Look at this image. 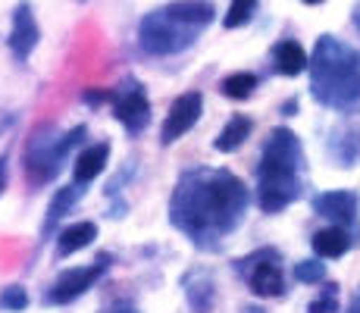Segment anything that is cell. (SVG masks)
I'll list each match as a JSON object with an SVG mask.
<instances>
[{
	"mask_svg": "<svg viewBox=\"0 0 360 313\" xmlns=\"http://www.w3.org/2000/svg\"><path fill=\"white\" fill-rule=\"evenodd\" d=\"M338 310V298H335V285H326V295L316 298L307 307V313H335Z\"/></svg>",
	"mask_w": 360,
	"mask_h": 313,
	"instance_id": "cell-24",
	"label": "cell"
},
{
	"mask_svg": "<svg viewBox=\"0 0 360 313\" xmlns=\"http://www.w3.org/2000/svg\"><path fill=\"white\" fill-rule=\"evenodd\" d=\"M116 313H138L135 307H129V304H122V307H116Z\"/></svg>",
	"mask_w": 360,
	"mask_h": 313,
	"instance_id": "cell-27",
	"label": "cell"
},
{
	"mask_svg": "<svg viewBox=\"0 0 360 313\" xmlns=\"http://www.w3.org/2000/svg\"><path fill=\"white\" fill-rule=\"evenodd\" d=\"M314 210L320 217H326L332 222H342V226H354L357 219V198L354 191H323L314 198Z\"/></svg>",
	"mask_w": 360,
	"mask_h": 313,
	"instance_id": "cell-11",
	"label": "cell"
},
{
	"mask_svg": "<svg viewBox=\"0 0 360 313\" xmlns=\"http://www.w3.org/2000/svg\"><path fill=\"white\" fill-rule=\"evenodd\" d=\"M176 23L182 25H191V29H204L217 19V10H213L210 0H172V4L163 6Z\"/></svg>",
	"mask_w": 360,
	"mask_h": 313,
	"instance_id": "cell-12",
	"label": "cell"
},
{
	"mask_svg": "<svg viewBox=\"0 0 360 313\" xmlns=\"http://www.w3.org/2000/svg\"><path fill=\"white\" fill-rule=\"evenodd\" d=\"M310 245L320 257H326V260H335V257L348 254L351 248V235L345 232L342 226H329V229H320V232L310 238Z\"/></svg>",
	"mask_w": 360,
	"mask_h": 313,
	"instance_id": "cell-17",
	"label": "cell"
},
{
	"mask_svg": "<svg viewBox=\"0 0 360 313\" xmlns=\"http://www.w3.org/2000/svg\"><path fill=\"white\" fill-rule=\"evenodd\" d=\"M251 129H254V122L248 120V116H232L229 122H226V129L219 132V138L213 141V148L219 151V154H232V151H238L241 144L248 141V135H251Z\"/></svg>",
	"mask_w": 360,
	"mask_h": 313,
	"instance_id": "cell-18",
	"label": "cell"
},
{
	"mask_svg": "<svg viewBox=\"0 0 360 313\" xmlns=\"http://www.w3.org/2000/svg\"><path fill=\"white\" fill-rule=\"evenodd\" d=\"M88 135L85 125H75V129L63 132L57 138H41L34 135L25 148V176H29L32 185H44V182H53L57 172L63 170L66 157L72 148H79L82 138Z\"/></svg>",
	"mask_w": 360,
	"mask_h": 313,
	"instance_id": "cell-4",
	"label": "cell"
},
{
	"mask_svg": "<svg viewBox=\"0 0 360 313\" xmlns=\"http://www.w3.org/2000/svg\"><path fill=\"white\" fill-rule=\"evenodd\" d=\"M304 4H323V0H304Z\"/></svg>",
	"mask_w": 360,
	"mask_h": 313,
	"instance_id": "cell-30",
	"label": "cell"
},
{
	"mask_svg": "<svg viewBox=\"0 0 360 313\" xmlns=\"http://www.w3.org/2000/svg\"><path fill=\"white\" fill-rule=\"evenodd\" d=\"M41 29H38V19L32 13V4H19L13 10V32H10V51L19 63H25L32 57V51L38 47Z\"/></svg>",
	"mask_w": 360,
	"mask_h": 313,
	"instance_id": "cell-8",
	"label": "cell"
},
{
	"mask_svg": "<svg viewBox=\"0 0 360 313\" xmlns=\"http://www.w3.org/2000/svg\"><path fill=\"white\" fill-rule=\"evenodd\" d=\"M254 88H257V75L254 72H232L219 82V91H223L226 97H232V101H245V97H251Z\"/></svg>",
	"mask_w": 360,
	"mask_h": 313,
	"instance_id": "cell-20",
	"label": "cell"
},
{
	"mask_svg": "<svg viewBox=\"0 0 360 313\" xmlns=\"http://www.w3.org/2000/svg\"><path fill=\"white\" fill-rule=\"evenodd\" d=\"M185 295H188V304L195 313H210L213 301H217V291H213V282L207 273H195V282H188Z\"/></svg>",
	"mask_w": 360,
	"mask_h": 313,
	"instance_id": "cell-19",
	"label": "cell"
},
{
	"mask_svg": "<svg viewBox=\"0 0 360 313\" xmlns=\"http://www.w3.org/2000/svg\"><path fill=\"white\" fill-rule=\"evenodd\" d=\"M113 116L126 125L129 135L144 132V125L150 122V101H148V94H144V88L141 85L126 88V91L120 94V101H116Z\"/></svg>",
	"mask_w": 360,
	"mask_h": 313,
	"instance_id": "cell-9",
	"label": "cell"
},
{
	"mask_svg": "<svg viewBox=\"0 0 360 313\" xmlns=\"http://www.w3.org/2000/svg\"><path fill=\"white\" fill-rule=\"evenodd\" d=\"M273 63H276V69H279L282 75H301L304 69L310 66V57L304 53V47L297 44V41L285 38V41H279V44L273 47Z\"/></svg>",
	"mask_w": 360,
	"mask_h": 313,
	"instance_id": "cell-14",
	"label": "cell"
},
{
	"mask_svg": "<svg viewBox=\"0 0 360 313\" xmlns=\"http://www.w3.org/2000/svg\"><path fill=\"white\" fill-rule=\"evenodd\" d=\"M310 94L323 107L351 110L360 107V53L345 41L323 34L316 38L314 57H310Z\"/></svg>",
	"mask_w": 360,
	"mask_h": 313,
	"instance_id": "cell-2",
	"label": "cell"
},
{
	"mask_svg": "<svg viewBox=\"0 0 360 313\" xmlns=\"http://www.w3.org/2000/svg\"><path fill=\"white\" fill-rule=\"evenodd\" d=\"M254 13H257V0H232L229 13L223 16V25L226 29H241L254 19Z\"/></svg>",
	"mask_w": 360,
	"mask_h": 313,
	"instance_id": "cell-21",
	"label": "cell"
},
{
	"mask_svg": "<svg viewBox=\"0 0 360 313\" xmlns=\"http://www.w3.org/2000/svg\"><path fill=\"white\" fill-rule=\"evenodd\" d=\"M304 151L292 129H273L257 163V204L263 213H279L301 198Z\"/></svg>",
	"mask_w": 360,
	"mask_h": 313,
	"instance_id": "cell-3",
	"label": "cell"
},
{
	"mask_svg": "<svg viewBox=\"0 0 360 313\" xmlns=\"http://www.w3.org/2000/svg\"><path fill=\"white\" fill-rule=\"evenodd\" d=\"M200 110H204V97L200 91H185L172 101L169 113L163 120L160 129V144H176L179 138L185 135L188 129H195V122L200 120Z\"/></svg>",
	"mask_w": 360,
	"mask_h": 313,
	"instance_id": "cell-7",
	"label": "cell"
},
{
	"mask_svg": "<svg viewBox=\"0 0 360 313\" xmlns=\"http://www.w3.org/2000/svg\"><path fill=\"white\" fill-rule=\"evenodd\" d=\"M0 307L10 310V313H19L29 307V291L22 288V285H10V288L0 291Z\"/></svg>",
	"mask_w": 360,
	"mask_h": 313,
	"instance_id": "cell-23",
	"label": "cell"
},
{
	"mask_svg": "<svg viewBox=\"0 0 360 313\" xmlns=\"http://www.w3.org/2000/svg\"><path fill=\"white\" fill-rule=\"evenodd\" d=\"M295 279L304 282V285L323 282V279H326V263H320V260H301L295 267Z\"/></svg>",
	"mask_w": 360,
	"mask_h": 313,
	"instance_id": "cell-22",
	"label": "cell"
},
{
	"mask_svg": "<svg viewBox=\"0 0 360 313\" xmlns=\"http://www.w3.org/2000/svg\"><path fill=\"white\" fill-rule=\"evenodd\" d=\"M348 313H360V291L354 295V301H351V307H348Z\"/></svg>",
	"mask_w": 360,
	"mask_h": 313,
	"instance_id": "cell-26",
	"label": "cell"
},
{
	"mask_svg": "<svg viewBox=\"0 0 360 313\" xmlns=\"http://www.w3.org/2000/svg\"><path fill=\"white\" fill-rule=\"evenodd\" d=\"M82 194H85V188H82L79 182H72V185H66V188H57V194L51 198V207H47V219H44V229H41V235H51L53 226H57V222L63 219L69 210H72L75 200H79Z\"/></svg>",
	"mask_w": 360,
	"mask_h": 313,
	"instance_id": "cell-15",
	"label": "cell"
},
{
	"mask_svg": "<svg viewBox=\"0 0 360 313\" xmlns=\"http://www.w3.org/2000/svg\"><path fill=\"white\" fill-rule=\"evenodd\" d=\"M198 32L200 29L176 23L166 10H154L138 25V44H141V51L150 53V57H172V53L188 51L198 41Z\"/></svg>",
	"mask_w": 360,
	"mask_h": 313,
	"instance_id": "cell-5",
	"label": "cell"
},
{
	"mask_svg": "<svg viewBox=\"0 0 360 313\" xmlns=\"http://www.w3.org/2000/svg\"><path fill=\"white\" fill-rule=\"evenodd\" d=\"M241 313H263L260 307H248V310H241Z\"/></svg>",
	"mask_w": 360,
	"mask_h": 313,
	"instance_id": "cell-28",
	"label": "cell"
},
{
	"mask_svg": "<svg viewBox=\"0 0 360 313\" xmlns=\"http://www.w3.org/2000/svg\"><path fill=\"white\" fill-rule=\"evenodd\" d=\"M6 188V157H0V191Z\"/></svg>",
	"mask_w": 360,
	"mask_h": 313,
	"instance_id": "cell-25",
	"label": "cell"
},
{
	"mask_svg": "<svg viewBox=\"0 0 360 313\" xmlns=\"http://www.w3.org/2000/svg\"><path fill=\"white\" fill-rule=\"evenodd\" d=\"M248 285L257 298H282L285 295V279H282V269L276 263V254L263 250V260L254 263L251 276H248Z\"/></svg>",
	"mask_w": 360,
	"mask_h": 313,
	"instance_id": "cell-10",
	"label": "cell"
},
{
	"mask_svg": "<svg viewBox=\"0 0 360 313\" xmlns=\"http://www.w3.org/2000/svg\"><path fill=\"white\" fill-rule=\"evenodd\" d=\"M107 269H110V254H101L98 260L88 263V267L66 269V273H60L57 282L51 285V291H47L44 301L47 304H69V301H75V298H82L88 288H94V282H98Z\"/></svg>",
	"mask_w": 360,
	"mask_h": 313,
	"instance_id": "cell-6",
	"label": "cell"
},
{
	"mask_svg": "<svg viewBox=\"0 0 360 313\" xmlns=\"http://www.w3.org/2000/svg\"><path fill=\"white\" fill-rule=\"evenodd\" d=\"M107 157H110V144L107 141L85 148L79 154V160H75V166H72V182H79V185L94 182V179L103 172V166H107Z\"/></svg>",
	"mask_w": 360,
	"mask_h": 313,
	"instance_id": "cell-13",
	"label": "cell"
},
{
	"mask_svg": "<svg viewBox=\"0 0 360 313\" xmlns=\"http://www.w3.org/2000/svg\"><path fill=\"white\" fill-rule=\"evenodd\" d=\"M94 238H98V226H94V222H72V226H66L63 232H60V238H57V257L75 254V250H82V248L91 245Z\"/></svg>",
	"mask_w": 360,
	"mask_h": 313,
	"instance_id": "cell-16",
	"label": "cell"
},
{
	"mask_svg": "<svg viewBox=\"0 0 360 313\" xmlns=\"http://www.w3.org/2000/svg\"><path fill=\"white\" fill-rule=\"evenodd\" d=\"M354 23H357V29H360V6H357V13H354Z\"/></svg>",
	"mask_w": 360,
	"mask_h": 313,
	"instance_id": "cell-29",
	"label": "cell"
},
{
	"mask_svg": "<svg viewBox=\"0 0 360 313\" xmlns=\"http://www.w3.org/2000/svg\"><path fill=\"white\" fill-rule=\"evenodd\" d=\"M248 188L229 170H188L169 198V222L191 245L213 250L238 229L248 210Z\"/></svg>",
	"mask_w": 360,
	"mask_h": 313,
	"instance_id": "cell-1",
	"label": "cell"
}]
</instances>
